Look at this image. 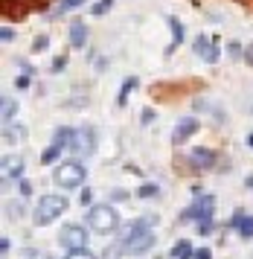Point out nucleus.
I'll list each match as a JSON object with an SVG mask.
<instances>
[{
  "mask_svg": "<svg viewBox=\"0 0 253 259\" xmlns=\"http://www.w3.org/2000/svg\"><path fill=\"white\" fill-rule=\"evenodd\" d=\"M64 212H67V198H64V195H56V192H47V195H41L38 204H35L32 222L38 224V227H44V224H53L56 219H61Z\"/></svg>",
  "mask_w": 253,
  "mask_h": 259,
  "instance_id": "1",
  "label": "nucleus"
},
{
  "mask_svg": "<svg viewBox=\"0 0 253 259\" xmlns=\"http://www.w3.org/2000/svg\"><path fill=\"white\" fill-rule=\"evenodd\" d=\"M116 224H119V212L111 204H93V210L88 212V227L93 233H111L116 230Z\"/></svg>",
  "mask_w": 253,
  "mask_h": 259,
  "instance_id": "2",
  "label": "nucleus"
},
{
  "mask_svg": "<svg viewBox=\"0 0 253 259\" xmlns=\"http://www.w3.org/2000/svg\"><path fill=\"white\" fill-rule=\"evenodd\" d=\"M85 178H88V172H85V166H81L79 160H67V163H61V166L53 169V181H56L58 187H64V189L81 187Z\"/></svg>",
  "mask_w": 253,
  "mask_h": 259,
  "instance_id": "3",
  "label": "nucleus"
},
{
  "mask_svg": "<svg viewBox=\"0 0 253 259\" xmlns=\"http://www.w3.org/2000/svg\"><path fill=\"white\" fill-rule=\"evenodd\" d=\"M213 207H216V198H213V195H198V198L192 201V207H186V210L181 212V219H184V222L195 219L198 224L213 222Z\"/></svg>",
  "mask_w": 253,
  "mask_h": 259,
  "instance_id": "4",
  "label": "nucleus"
},
{
  "mask_svg": "<svg viewBox=\"0 0 253 259\" xmlns=\"http://www.w3.org/2000/svg\"><path fill=\"white\" fill-rule=\"evenodd\" d=\"M58 245H64L67 250H81V247H88V230L81 224H67L58 233Z\"/></svg>",
  "mask_w": 253,
  "mask_h": 259,
  "instance_id": "5",
  "label": "nucleus"
},
{
  "mask_svg": "<svg viewBox=\"0 0 253 259\" xmlns=\"http://www.w3.org/2000/svg\"><path fill=\"white\" fill-rule=\"evenodd\" d=\"M192 53H195L201 61H207V64H216V61H219V44L207 35H198L195 41H192Z\"/></svg>",
  "mask_w": 253,
  "mask_h": 259,
  "instance_id": "6",
  "label": "nucleus"
},
{
  "mask_svg": "<svg viewBox=\"0 0 253 259\" xmlns=\"http://www.w3.org/2000/svg\"><path fill=\"white\" fill-rule=\"evenodd\" d=\"M76 154H91L96 149V134H93L91 125H85V128H76L73 134V146H70Z\"/></svg>",
  "mask_w": 253,
  "mask_h": 259,
  "instance_id": "7",
  "label": "nucleus"
},
{
  "mask_svg": "<svg viewBox=\"0 0 253 259\" xmlns=\"http://www.w3.org/2000/svg\"><path fill=\"white\" fill-rule=\"evenodd\" d=\"M186 160H189V166L192 169H213L216 166V152L213 149H192V152L186 154Z\"/></svg>",
  "mask_w": 253,
  "mask_h": 259,
  "instance_id": "8",
  "label": "nucleus"
},
{
  "mask_svg": "<svg viewBox=\"0 0 253 259\" xmlns=\"http://www.w3.org/2000/svg\"><path fill=\"white\" fill-rule=\"evenodd\" d=\"M198 131V119L195 117H184V119H178V125H175V146H181V143H186L192 134Z\"/></svg>",
  "mask_w": 253,
  "mask_h": 259,
  "instance_id": "9",
  "label": "nucleus"
},
{
  "mask_svg": "<svg viewBox=\"0 0 253 259\" xmlns=\"http://www.w3.org/2000/svg\"><path fill=\"white\" fill-rule=\"evenodd\" d=\"M88 44V26H85V21H73L70 24V47L81 50Z\"/></svg>",
  "mask_w": 253,
  "mask_h": 259,
  "instance_id": "10",
  "label": "nucleus"
},
{
  "mask_svg": "<svg viewBox=\"0 0 253 259\" xmlns=\"http://www.w3.org/2000/svg\"><path fill=\"white\" fill-rule=\"evenodd\" d=\"M166 24H169V29H172V44L166 47V56H172L175 53V47L184 41V26L178 24V18H166Z\"/></svg>",
  "mask_w": 253,
  "mask_h": 259,
  "instance_id": "11",
  "label": "nucleus"
},
{
  "mask_svg": "<svg viewBox=\"0 0 253 259\" xmlns=\"http://www.w3.org/2000/svg\"><path fill=\"white\" fill-rule=\"evenodd\" d=\"M73 134H76V131H73V128H67V125H61V128H56V134H53V146L70 149V146H73Z\"/></svg>",
  "mask_w": 253,
  "mask_h": 259,
  "instance_id": "12",
  "label": "nucleus"
},
{
  "mask_svg": "<svg viewBox=\"0 0 253 259\" xmlns=\"http://www.w3.org/2000/svg\"><path fill=\"white\" fill-rule=\"evenodd\" d=\"M192 242L189 239H178L175 242V247H172V259H192Z\"/></svg>",
  "mask_w": 253,
  "mask_h": 259,
  "instance_id": "13",
  "label": "nucleus"
},
{
  "mask_svg": "<svg viewBox=\"0 0 253 259\" xmlns=\"http://www.w3.org/2000/svg\"><path fill=\"white\" fill-rule=\"evenodd\" d=\"M137 84H140V79H137V76H128L125 82H122V88H119V96H116V105H125L128 94H131V91H134Z\"/></svg>",
  "mask_w": 253,
  "mask_h": 259,
  "instance_id": "14",
  "label": "nucleus"
},
{
  "mask_svg": "<svg viewBox=\"0 0 253 259\" xmlns=\"http://www.w3.org/2000/svg\"><path fill=\"white\" fill-rule=\"evenodd\" d=\"M23 140V125H6L3 128V143H21Z\"/></svg>",
  "mask_w": 253,
  "mask_h": 259,
  "instance_id": "15",
  "label": "nucleus"
},
{
  "mask_svg": "<svg viewBox=\"0 0 253 259\" xmlns=\"http://www.w3.org/2000/svg\"><path fill=\"white\" fill-rule=\"evenodd\" d=\"M15 114H18V102H15L12 96H3V122H6V125H12Z\"/></svg>",
  "mask_w": 253,
  "mask_h": 259,
  "instance_id": "16",
  "label": "nucleus"
},
{
  "mask_svg": "<svg viewBox=\"0 0 253 259\" xmlns=\"http://www.w3.org/2000/svg\"><path fill=\"white\" fill-rule=\"evenodd\" d=\"M61 152H64L61 146H50V149H44V152H41V163H44V166L56 163L58 157H61Z\"/></svg>",
  "mask_w": 253,
  "mask_h": 259,
  "instance_id": "17",
  "label": "nucleus"
},
{
  "mask_svg": "<svg viewBox=\"0 0 253 259\" xmlns=\"http://www.w3.org/2000/svg\"><path fill=\"white\" fill-rule=\"evenodd\" d=\"M85 0H58L56 3V9H53V18L56 15H64V12H70V9H76V6H81Z\"/></svg>",
  "mask_w": 253,
  "mask_h": 259,
  "instance_id": "18",
  "label": "nucleus"
},
{
  "mask_svg": "<svg viewBox=\"0 0 253 259\" xmlns=\"http://www.w3.org/2000/svg\"><path fill=\"white\" fill-rule=\"evenodd\" d=\"M239 236L242 239H253V215H244L242 224H239Z\"/></svg>",
  "mask_w": 253,
  "mask_h": 259,
  "instance_id": "19",
  "label": "nucleus"
},
{
  "mask_svg": "<svg viewBox=\"0 0 253 259\" xmlns=\"http://www.w3.org/2000/svg\"><path fill=\"white\" fill-rule=\"evenodd\" d=\"M157 192H160V189H157V184H143V187L137 189V195H140V198H154Z\"/></svg>",
  "mask_w": 253,
  "mask_h": 259,
  "instance_id": "20",
  "label": "nucleus"
},
{
  "mask_svg": "<svg viewBox=\"0 0 253 259\" xmlns=\"http://www.w3.org/2000/svg\"><path fill=\"white\" fill-rule=\"evenodd\" d=\"M111 6H114V0H99V3H93V6H91V12L93 15H105Z\"/></svg>",
  "mask_w": 253,
  "mask_h": 259,
  "instance_id": "21",
  "label": "nucleus"
},
{
  "mask_svg": "<svg viewBox=\"0 0 253 259\" xmlns=\"http://www.w3.org/2000/svg\"><path fill=\"white\" fill-rule=\"evenodd\" d=\"M47 47H50V38H47V35H35V41H32V53H44Z\"/></svg>",
  "mask_w": 253,
  "mask_h": 259,
  "instance_id": "22",
  "label": "nucleus"
},
{
  "mask_svg": "<svg viewBox=\"0 0 253 259\" xmlns=\"http://www.w3.org/2000/svg\"><path fill=\"white\" fill-rule=\"evenodd\" d=\"M64 259H96V253H91L88 247H81V250H70Z\"/></svg>",
  "mask_w": 253,
  "mask_h": 259,
  "instance_id": "23",
  "label": "nucleus"
},
{
  "mask_svg": "<svg viewBox=\"0 0 253 259\" xmlns=\"http://www.w3.org/2000/svg\"><path fill=\"white\" fill-rule=\"evenodd\" d=\"M64 67H67V56H56L53 59V73H61Z\"/></svg>",
  "mask_w": 253,
  "mask_h": 259,
  "instance_id": "24",
  "label": "nucleus"
},
{
  "mask_svg": "<svg viewBox=\"0 0 253 259\" xmlns=\"http://www.w3.org/2000/svg\"><path fill=\"white\" fill-rule=\"evenodd\" d=\"M192 259H213V250H209V247H201V250L192 253Z\"/></svg>",
  "mask_w": 253,
  "mask_h": 259,
  "instance_id": "25",
  "label": "nucleus"
},
{
  "mask_svg": "<svg viewBox=\"0 0 253 259\" xmlns=\"http://www.w3.org/2000/svg\"><path fill=\"white\" fill-rule=\"evenodd\" d=\"M0 38H3V41H15V29H12V26H3Z\"/></svg>",
  "mask_w": 253,
  "mask_h": 259,
  "instance_id": "26",
  "label": "nucleus"
},
{
  "mask_svg": "<svg viewBox=\"0 0 253 259\" xmlns=\"http://www.w3.org/2000/svg\"><path fill=\"white\" fill-rule=\"evenodd\" d=\"M198 233H201V236L213 233V222H201V224H198Z\"/></svg>",
  "mask_w": 253,
  "mask_h": 259,
  "instance_id": "27",
  "label": "nucleus"
},
{
  "mask_svg": "<svg viewBox=\"0 0 253 259\" xmlns=\"http://www.w3.org/2000/svg\"><path fill=\"white\" fill-rule=\"evenodd\" d=\"M0 250H3V259H6V253L12 250V242H9V239H3V242H0Z\"/></svg>",
  "mask_w": 253,
  "mask_h": 259,
  "instance_id": "28",
  "label": "nucleus"
},
{
  "mask_svg": "<svg viewBox=\"0 0 253 259\" xmlns=\"http://www.w3.org/2000/svg\"><path fill=\"white\" fill-rule=\"evenodd\" d=\"M230 56H242V47H239V41H230Z\"/></svg>",
  "mask_w": 253,
  "mask_h": 259,
  "instance_id": "29",
  "label": "nucleus"
},
{
  "mask_svg": "<svg viewBox=\"0 0 253 259\" xmlns=\"http://www.w3.org/2000/svg\"><path fill=\"white\" fill-rule=\"evenodd\" d=\"M151 119H154V111H151V108H146V111H143V122H146V125H149Z\"/></svg>",
  "mask_w": 253,
  "mask_h": 259,
  "instance_id": "30",
  "label": "nucleus"
},
{
  "mask_svg": "<svg viewBox=\"0 0 253 259\" xmlns=\"http://www.w3.org/2000/svg\"><path fill=\"white\" fill-rule=\"evenodd\" d=\"M15 84H18V88H29V76H23V73H21V76H18V82H15Z\"/></svg>",
  "mask_w": 253,
  "mask_h": 259,
  "instance_id": "31",
  "label": "nucleus"
},
{
  "mask_svg": "<svg viewBox=\"0 0 253 259\" xmlns=\"http://www.w3.org/2000/svg\"><path fill=\"white\" fill-rule=\"evenodd\" d=\"M244 61L253 64V44H247V50H244Z\"/></svg>",
  "mask_w": 253,
  "mask_h": 259,
  "instance_id": "32",
  "label": "nucleus"
},
{
  "mask_svg": "<svg viewBox=\"0 0 253 259\" xmlns=\"http://www.w3.org/2000/svg\"><path fill=\"white\" fill-rule=\"evenodd\" d=\"M21 192H23V195H29V192H32V187H29V181H21Z\"/></svg>",
  "mask_w": 253,
  "mask_h": 259,
  "instance_id": "33",
  "label": "nucleus"
},
{
  "mask_svg": "<svg viewBox=\"0 0 253 259\" xmlns=\"http://www.w3.org/2000/svg\"><path fill=\"white\" fill-rule=\"evenodd\" d=\"M244 184H247V189H253V172L247 175V181H244Z\"/></svg>",
  "mask_w": 253,
  "mask_h": 259,
  "instance_id": "34",
  "label": "nucleus"
},
{
  "mask_svg": "<svg viewBox=\"0 0 253 259\" xmlns=\"http://www.w3.org/2000/svg\"><path fill=\"white\" fill-rule=\"evenodd\" d=\"M247 146H250V149H253V131H250V134H247Z\"/></svg>",
  "mask_w": 253,
  "mask_h": 259,
  "instance_id": "35",
  "label": "nucleus"
}]
</instances>
